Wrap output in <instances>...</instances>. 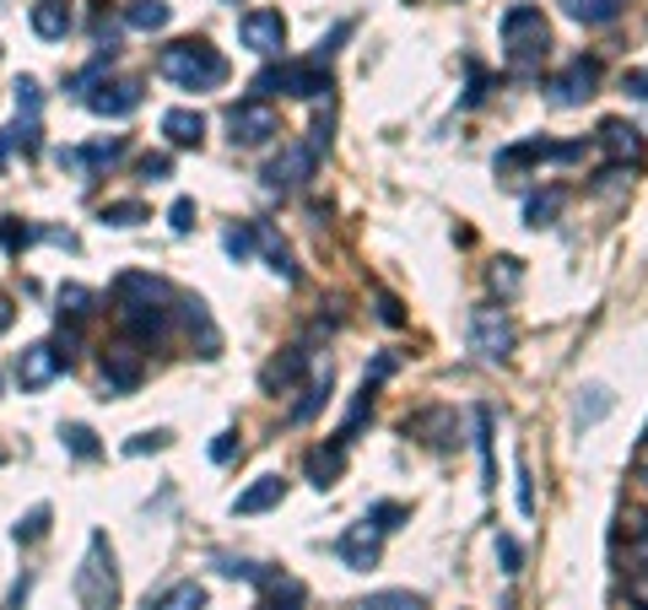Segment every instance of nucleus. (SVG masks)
I'll use <instances>...</instances> for the list:
<instances>
[{
	"instance_id": "f257e3e1",
	"label": "nucleus",
	"mask_w": 648,
	"mask_h": 610,
	"mask_svg": "<svg viewBox=\"0 0 648 610\" xmlns=\"http://www.w3.org/2000/svg\"><path fill=\"white\" fill-rule=\"evenodd\" d=\"M551 54V27L540 16V5H508L502 11V60L519 82H535L540 65Z\"/></svg>"
},
{
	"instance_id": "f03ea898",
	"label": "nucleus",
	"mask_w": 648,
	"mask_h": 610,
	"mask_svg": "<svg viewBox=\"0 0 648 610\" xmlns=\"http://www.w3.org/2000/svg\"><path fill=\"white\" fill-rule=\"evenodd\" d=\"M158 71L173 82V87H184V92H211V87L227 82V60H222V49H211L205 38L167 43L158 54Z\"/></svg>"
},
{
	"instance_id": "7ed1b4c3",
	"label": "nucleus",
	"mask_w": 648,
	"mask_h": 610,
	"mask_svg": "<svg viewBox=\"0 0 648 610\" xmlns=\"http://www.w3.org/2000/svg\"><path fill=\"white\" fill-rule=\"evenodd\" d=\"M76 606L120 610V562H114V546H109L103 530L87 540V557H82V568H76Z\"/></svg>"
},
{
	"instance_id": "20e7f679",
	"label": "nucleus",
	"mask_w": 648,
	"mask_h": 610,
	"mask_svg": "<svg viewBox=\"0 0 648 610\" xmlns=\"http://www.w3.org/2000/svg\"><path fill=\"white\" fill-rule=\"evenodd\" d=\"M329 65L320 60H287V65H265L260 76H254V98H276V92H287V98H303V103H314V98H329Z\"/></svg>"
},
{
	"instance_id": "39448f33",
	"label": "nucleus",
	"mask_w": 648,
	"mask_h": 610,
	"mask_svg": "<svg viewBox=\"0 0 648 610\" xmlns=\"http://www.w3.org/2000/svg\"><path fill=\"white\" fill-rule=\"evenodd\" d=\"M471 351L482 362H508L513 357V319L497 303H486L471 313Z\"/></svg>"
},
{
	"instance_id": "423d86ee",
	"label": "nucleus",
	"mask_w": 648,
	"mask_h": 610,
	"mask_svg": "<svg viewBox=\"0 0 648 610\" xmlns=\"http://www.w3.org/2000/svg\"><path fill=\"white\" fill-rule=\"evenodd\" d=\"M600 92V60L595 54H573L557 76H551V103L557 109H578Z\"/></svg>"
},
{
	"instance_id": "0eeeda50",
	"label": "nucleus",
	"mask_w": 648,
	"mask_h": 610,
	"mask_svg": "<svg viewBox=\"0 0 648 610\" xmlns=\"http://www.w3.org/2000/svg\"><path fill=\"white\" fill-rule=\"evenodd\" d=\"M227 130H233V147H265L282 130V120L265 98H244V103L227 109Z\"/></svg>"
},
{
	"instance_id": "6e6552de",
	"label": "nucleus",
	"mask_w": 648,
	"mask_h": 610,
	"mask_svg": "<svg viewBox=\"0 0 648 610\" xmlns=\"http://www.w3.org/2000/svg\"><path fill=\"white\" fill-rule=\"evenodd\" d=\"M141 378H147V357H141L136 340H120V346L103 351V389L109 395H136Z\"/></svg>"
},
{
	"instance_id": "1a4fd4ad",
	"label": "nucleus",
	"mask_w": 648,
	"mask_h": 610,
	"mask_svg": "<svg viewBox=\"0 0 648 610\" xmlns=\"http://www.w3.org/2000/svg\"><path fill=\"white\" fill-rule=\"evenodd\" d=\"M314 167H320V152L314 147H282V152L265 162V189H298V184H309L314 178Z\"/></svg>"
},
{
	"instance_id": "9d476101",
	"label": "nucleus",
	"mask_w": 648,
	"mask_h": 610,
	"mask_svg": "<svg viewBox=\"0 0 648 610\" xmlns=\"http://www.w3.org/2000/svg\"><path fill=\"white\" fill-rule=\"evenodd\" d=\"M65 368H71V357H65L60 346L38 340V346H27V351L16 357V384H22V389H43V384H54Z\"/></svg>"
},
{
	"instance_id": "9b49d317",
	"label": "nucleus",
	"mask_w": 648,
	"mask_h": 610,
	"mask_svg": "<svg viewBox=\"0 0 648 610\" xmlns=\"http://www.w3.org/2000/svg\"><path fill=\"white\" fill-rule=\"evenodd\" d=\"M600 147H606V157L616 162V167H644V157H648V147H644V130L638 125H627V120H606L600 125V136H595Z\"/></svg>"
},
{
	"instance_id": "f8f14e48",
	"label": "nucleus",
	"mask_w": 648,
	"mask_h": 610,
	"mask_svg": "<svg viewBox=\"0 0 648 610\" xmlns=\"http://www.w3.org/2000/svg\"><path fill=\"white\" fill-rule=\"evenodd\" d=\"M238 38H244V49H254V54H282V43H287V22H282V11H244V22H238Z\"/></svg>"
},
{
	"instance_id": "ddd939ff",
	"label": "nucleus",
	"mask_w": 648,
	"mask_h": 610,
	"mask_svg": "<svg viewBox=\"0 0 648 610\" xmlns=\"http://www.w3.org/2000/svg\"><path fill=\"white\" fill-rule=\"evenodd\" d=\"M378 551H384V530L378 524H351L340 540H335V557L346 562V568H357V573H367V568H378Z\"/></svg>"
},
{
	"instance_id": "4468645a",
	"label": "nucleus",
	"mask_w": 648,
	"mask_h": 610,
	"mask_svg": "<svg viewBox=\"0 0 648 610\" xmlns=\"http://www.w3.org/2000/svg\"><path fill=\"white\" fill-rule=\"evenodd\" d=\"M87 109L103 114V120H125V114L141 109V82H136V76H114V82H103V87L87 98Z\"/></svg>"
},
{
	"instance_id": "2eb2a0df",
	"label": "nucleus",
	"mask_w": 648,
	"mask_h": 610,
	"mask_svg": "<svg viewBox=\"0 0 648 610\" xmlns=\"http://www.w3.org/2000/svg\"><path fill=\"white\" fill-rule=\"evenodd\" d=\"M282 497H287V481H282V475H260V481H249V486L233 497V513H238V519H254V513H271Z\"/></svg>"
},
{
	"instance_id": "dca6fc26",
	"label": "nucleus",
	"mask_w": 648,
	"mask_h": 610,
	"mask_svg": "<svg viewBox=\"0 0 648 610\" xmlns=\"http://www.w3.org/2000/svg\"><path fill=\"white\" fill-rule=\"evenodd\" d=\"M303 373H309V346H292L287 357H276V362L260 368V389H265V395H282V389H292Z\"/></svg>"
},
{
	"instance_id": "f3484780",
	"label": "nucleus",
	"mask_w": 648,
	"mask_h": 610,
	"mask_svg": "<svg viewBox=\"0 0 648 610\" xmlns=\"http://www.w3.org/2000/svg\"><path fill=\"white\" fill-rule=\"evenodd\" d=\"M178 308H184V329H189V335L200 340V357H205V362H211V357H222V329L211 324L205 303H200V298H184Z\"/></svg>"
},
{
	"instance_id": "a211bd4d",
	"label": "nucleus",
	"mask_w": 648,
	"mask_h": 610,
	"mask_svg": "<svg viewBox=\"0 0 648 610\" xmlns=\"http://www.w3.org/2000/svg\"><path fill=\"white\" fill-rule=\"evenodd\" d=\"M71 27H76V11H71V0H38V5H33V33H38V38L60 43Z\"/></svg>"
},
{
	"instance_id": "6ab92c4d",
	"label": "nucleus",
	"mask_w": 648,
	"mask_h": 610,
	"mask_svg": "<svg viewBox=\"0 0 648 610\" xmlns=\"http://www.w3.org/2000/svg\"><path fill=\"white\" fill-rule=\"evenodd\" d=\"M529 162H557V141L529 136V141H519V147L497 152V173H519V167H529Z\"/></svg>"
},
{
	"instance_id": "aec40b11",
	"label": "nucleus",
	"mask_w": 648,
	"mask_h": 610,
	"mask_svg": "<svg viewBox=\"0 0 648 610\" xmlns=\"http://www.w3.org/2000/svg\"><path fill=\"white\" fill-rule=\"evenodd\" d=\"M162 136H167L173 147H200V141H205V120H200L195 109H167V114H162Z\"/></svg>"
},
{
	"instance_id": "412c9836",
	"label": "nucleus",
	"mask_w": 648,
	"mask_h": 610,
	"mask_svg": "<svg viewBox=\"0 0 648 610\" xmlns=\"http://www.w3.org/2000/svg\"><path fill=\"white\" fill-rule=\"evenodd\" d=\"M340 470H346V444H335V438L309 455V481H314L320 491H329V486L340 481Z\"/></svg>"
},
{
	"instance_id": "4be33fe9",
	"label": "nucleus",
	"mask_w": 648,
	"mask_h": 610,
	"mask_svg": "<svg viewBox=\"0 0 648 610\" xmlns=\"http://www.w3.org/2000/svg\"><path fill=\"white\" fill-rule=\"evenodd\" d=\"M254 233H260V254L271 260V271L282 276V282H298V265H292V249L276 238V227L271 222H254Z\"/></svg>"
},
{
	"instance_id": "5701e85b",
	"label": "nucleus",
	"mask_w": 648,
	"mask_h": 610,
	"mask_svg": "<svg viewBox=\"0 0 648 610\" xmlns=\"http://www.w3.org/2000/svg\"><path fill=\"white\" fill-rule=\"evenodd\" d=\"M562 11L573 22H584V27H606V22H616L627 11V0H562Z\"/></svg>"
},
{
	"instance_id": "b1692460",
	"label": "nucleus",
	"mask_w": 648,
	"mask_h": 610,
	"mask_svg": "<svg viewBox=\"0 0 648 610\" xmlns=\"http://www.w3.org/2000/svg\"><path fill=\"white\" fill-rule=\"evenodd\" d=\"M167 22H173L167 0H130L125 5V27H136V33H162Z\"/></svg>"
},
{
	"instance_id": "393cba45",
	"label": "nucleus",
	"mask_w": 648,
	"mask_h": 610,
	"mask_svg": "<svg viewBox=\"0 0 648 610\" xmlns=\"http://www.w3.org/2000/svg\"><path fill=\"white\" fill-rule=\"evenodd\" d=\"M303 606H309V589H303L298 578L276 573V578L265 584V606H260V610H303Z\"/></svg>"
},
{
	"instance_id": "a878e982",
	"label": "nucleus",
	"mask_w": 648,
	"mask_h": 610,
	"mask_svg": "<svg viewBox=\"0 0 648 610\" xmlns=\"http://www.w3.org/2000/svg\"><path fill=\"white\" fill-rule=\"evenodd\" d=\"M147 610H205V589H200L195 578H184V584H173V589H162L158 600L147 595Z\"/></svg>"
},
{
	"instance_id": "bb28decb",
	"label": "nucleus",
	"mask_w": 648,
	"mask_h": 610,
	"mask_svg": "<svg viewBox=\"0 0 648 610\" xmlns=\"http://www.w3.org/2000/svg\"><path fill=\"white\" fill-rule=\"evenodd\" d=\"M562 206H568L562 189H540V195L524 200V222H529V227H551V222L562 216Z\"/></svg>"
},
{
	"instance_id": "cd10ccee",
	"label": "nucleus",
	"mask_w": 648,
	"mask_h": 610,
	"mask_svg": "<svg viewBox=\"0 0 648 610\" xmlns=\"http://www.w3.org/2000/svg\"><path fill=\"white\" fill-rule=\"evenodd\" d=\"M329 384H335V378H329V368H324L320 378H314V384L303 389V400L292 406V416H287L292 427H303V422H314V416H320V411H324V400H329Z\"/></svg>"
},
{
	"instance_id": "c85d7f7f",
	"label": "nucleus",
	"mask_w": 648,
	"mask_h": 610,
	"mask_svg": "<svg viewBox=\"0 0 648 610\" xmlns=\"http://www.w3.org/2000/svg\"><path fill=\"white\" fill-rule=\"evenodd\" d=\"M211 568H216V573H227V578H244V584H260V589H265V584L276 578L271 568H260V562H249V557H227V551H222V557H211Z\"/></svg>"
},
{
	"instance_id": "c756f323",
	"label": "nucleus",
	"mask_w": 648,
	"mask_h": 610,
	"mask_svg": "<svg viewBox=\"0 0 648 610\" xmlns=\"http://www.w3.org/2000/svg\"><path fill=\"white\" fill-rule=\"evenodd\" d=\"M222 249H227V260H233V265H244V260L260 249V233H254V222H233V227L222 233Z\"/></svg>"
},
{
	"instance_id": "7c9ffc66",
	"label": "nucleus",
	"mask_w": 648,
	"mask_h": 610,
	"mask_svg": "<svg viewBox=\"0 0 648 610\" xmlns=\"http://www.w3.org/2000/svg\"><path fill=\"white\" fill-rule=\"evenodd\" d=\"M60 444H65L76 459H98V455H103V449H98V433H92V427H82V422H65V427H60Z\"/></svg>"
},
{
	"instance_id": "2f4dec72",
	"label": "nucleus",
	"mask_w": 648,
	"mask_h": 610,
	"mask_svg": "<svg viewBox=\"0 0 648 610\" xmlns=\"http://www.w3.org/2000/svg\"><path fill=\"white\" fill-rule=\"evenodd\" d=\"M16 546H33V540H43L49 535V502H38V508H27L22 519H16Z\"/></svg>"
},
{
	"instance_id": "473e14b6",
	"label": "nucleus",
	"mask_w": 648,
	"mask_h": 610,
	"mask_svg": "<svg viewBox=\"0 0 648 610\" xmlns=\"http://www.w3.org/2000/svg\"><path fill=\"white\" fill-rule=\"evenodd\" d=\"M98 216H103L109 227H141V222H147V206H141V200H109Z\"/></svg>"
},
{
	"instance_id": "72a5a7b5",
	"label": "nucleus",
	"mask_w": 648,
	"mask_h": 610,
	"mask_svg": "<svg viewBox=\"0 0 648 610\" xmlns=\"http://www.w3.org/2000/svg\"><path fill=\"white\" fill-rule=\"evenodd\" d=\"M606 411H611V389H584V395H578V406H573L578 427H595Z\"/></svg>"
},
{
	"instance_id": "f704fd0d",
	"label": "nucleus",
	"mask_w": 648,
	"mask_h": 610,
	"mask_svg": "<svg viewBox=\"0 0 648 610\" xmlns=\"http://www.w3.org/2000/svg\"><path fill=\"white\" fill-rule=\"evenodd\" d=\"M27 244H43L38 227H22L16 216H0V249H5V254H22Z\"/></svg>"
},
{
	"instance_id": "c9c22d12",
	"label": "nucleus",
	"mask_w": 648,
	"mask_h": 610,
	"mask_svg": "<svg viewBox=\"0 0 648 610\" xmlns=\"http://www.w3.org/2000/svg\"><path fill=\"white\" fill-rule=\"evenodd\" d=\"M92 303H98V298H92L87 287H60V319H76V324H82V319L92 313Z\"/></svg>"
},
{
	"instance_id": "e433bc0d",
	"label": "nucleus",
	"mask_w": 648,
	"mask_h": 610,
	"mask_svg": "<svg viewBox=\"0 0 648 610\" xmlns=\"http://www.w3.org/2000/svg\"><path fill=\"white\" fill-rule=\"evenodd\" d=\"M362 610H427V600L411 595V589H384V595H373Z\"/></svg>"
},
{
	"instance_id": "4c0bfd02",
	"label": "nucleus",
	"mask_w": 648,
	"mask_h": 610,
	"mask_svg": "<svg viewBox=\"0 0 648 610\" xmlns=\"http://www.w3.org/2000/svg\"><path fill=\"white\" fill-rule=\"evenodd\" d=\"M38 109H43V87L33 76H22L16 82V120H38Z\"/></svg>"
},
{
	"instance_id": "58836bf2",
	"label": "nucleus",
	"mask_w": 648,
	"mask_h": 610,
	"mask_svg": "<svg viewBox=\"0 0 648 610\" xmlns=\"http://www.w3.org/2000/svg\"><path fill=\"white\" fill-rule=\"evenodd\" d=\"M362 519H367V524H378V530L389 535V530H400V524H406L411 513H406V502H373V508H367Z\"/></svg>"
},
{
	"instance_id": "ea45409f",
	"label": "nucleus",
	"mask_w": 648,
	"mask_h": 610,
	"mask_svg": "<svg viewBox=\"0 0 648 610\" xmlns=\"http://www.w3.org/2000/svg\"><path fill=\"white\" fill-rule=\"evenodd\" d=\"M476 449H482V464H486V486L497 481V470H491V411H476Z\"/></svg>"
},
{
	"instance_id": "a19ab883",
	"label": "nucleus",
	"mask_w": 648,
	"mask_h": 610,
	"mask_svg": "<svg viewBox=\"0 0 648 610\" xmlns=\"http://www.w3.org/2000/svg\"><path fill=\"white\" fill-rule=\"evenodd\" d=\"M167 227H173L178 238H184V233H195V200H189V195H178V200L167 206Z\"/></svg>"
},
{
	"instance_id": "79ce46f5",
	"label": "nucleus",
	"mask_w": 648,
	"mask_h": 610,
	"mask_svg": "<svg viewBox=\"0 0 648 610\" xmlns=\"http://www.w3.org/2000/svg\"><path fill=\"white\" fill-rule=\"evenodd\" d=\"M519 282H524V276H519V260H497V265H491V287H497L502 298H513Z\"/></svg>"
},
{
	"instance_id": "37998d69",
	"label": "nucleus",
	"mask_w": 648,
	"mask_h": 610,
	"mask_svg": "<svg viewBox=\"0 0 648 610\" xmlns=\"http://www.w3.org/2000/svg\"><path fill=\"white\" fill-rule=\"evenodd\" d=\"M167 444H173V433H136V438L125 444V455H130V459H136V455H162Z\"/></svg>"
},
{
	"instance_id": "c03bdc74",
	"label": "nucleus",
	"mask_w": 648,
	"mask_h": 610,
	"mask_svg": "<svg viewBox=\"0 0 648 610\" xmlns=\"http://www.w3.org/2000/svg\"><path fill=\"white\" fill-rule=\"evenodd\" d=\"M395 368H400V362H395V351H384V357H373V368L362 373V384H367V389H378V384H384Z\"/></svg>"
},
{
	"instance_id": "a18cd8bd",
	"label": "nucleus",
	"mask_w": 648,
	"mask_h": 610,
	"mask_svg": "<svg viewBox=\"0 0 648 610\" xmlns=\"http://www.w3.org/2000/svg\"><path fill=\"white\" fill-rule=\"evenodd\" d=\"M497 557H502V573H519V562H524V551H519L513 535H497Z\"/></svg>"
},
{
	"instance_id": "49530a36",
	"label": "nucleus",
	"mask_w": 648,
	"mask_h": 610,
	"mask_svg": "<svg viewBox=\"0 0 648 610\" xmlns=\"http://www.w3.org/2000/svg\"><path fill=\"white\" fill-rule=\"evenodd\" d=\"M173 173V157L167 152H147L141 157V178H167Z\"/></svg>"
},
{
	"instance_id": "de8ad7c7",
	"label": "nucleus",
	"mask_w": 648,
	"mask_h": 610,
	"mask_svg": "<svg viewBox=\"0 0 648 610\" xmlns=\"http://www.w3.org/2000/svg\"><path fill=\"white\" fill-rule=\"evenodd\" d=\"M465 71H471V87H465V109H476V103H482V98H486V71H482V65H476V60H471Z\"/></svg>"
},
{
	"instance_id": "09e8293b",
	"label": "nucleus",
	"mask_w": 648,
	"mask_h": 610,
	"mask_svg": "<svg viewBox=\"0 0 648 610\" xmlns=\"http://www.w3.org/2000/svg\"><path fill=\"white\" fill-rule=\"evenodd\" d=\"M378 319H384V324H406V308H400V298L378 292Z\"/></svg>"
},
{
	"instance_id": "8fccbe9b",
	"label": "nucleus",
	"mask_w": 648,
	"mask_h": 610,
	"mask_svg": "<svg viewBox=\"0 0 648 610\" xmlns=\"http://www.w3.org/2000/svg\"><path fill=\"white\" fill-rule=\"evenodd\" d=\"M233 455H238V433H216V444H211V459H216V464H227Z\"/></svg>"
},
{
	"instance_id": "3c124183",
	"label": "nucleus",
	"mask_w": 648,
	"mask_h": 610,
	"mask_svg": "<svg viewBox=\"0 0 648 610\" xmlns=\"http://www.w3.org/2000/svg\"><path fill=\"white\" fill-rule=\"evenodd\" d=\"M622 87H627L633 98H644V103H648V71H627V76H622Z\"/></svg>"
},
{
	"instance_id": "603ef678",
	"label": "nucleus",
	"mask_w": 648,
	"mask_h": 610,
	"mask_svg": "<svg viewBox=\"0 0 648 610\" xmlns=\"http://www.w3.org/2000/svg\"><path fill=\"white\" fill-rule=\"evenodd\" d=\"M11 152H16V136H11V125H5V130H0V167L11 162Z\"/></svg>"
},
{
	"instance_id": "864d4df0",
	"label": "nucleus",
	"mask_w": 648,
	"mask_h": 610,
	"mask_svg": "<svg viewBox=\"0 0 648 610\" xmlns=\"http://www.w3.org/2000/svg\"><path fill=\"white\" fill-rule=\"evenodd\" d=\"M5 324H11V303L0 298V329H5Z\"/></svg>"
},
{
	"instance_id": "5fc2aeb1",
	"label": "nucleus",
	"mask_w": 648,
	"mask_h": 610,
	"mask_svg": "<svg viewBox=\"0 0 648 610\" xmlns=\"http://www.w3.org/2000/svg\"><path fill=\"white\" fill-rule=\"evenodd\" d=\"M0 464H5V449H0Z\"/></svg>"
},
{
	"instance_id": "6e6d98bb",
	"label": "nucleus",
	"mask_w": 648,
	"mask_h": 610,
	"mask_svg": "<svg viewBox=\"0 0 648 610\" xmlns=\"http://www.w3.org/2000/svg\"><path fill=\"white\" fill-rule=\"evenodd\" d=\"M644 481H648V464H644Z\"/></svg>"
}]
</instances>
